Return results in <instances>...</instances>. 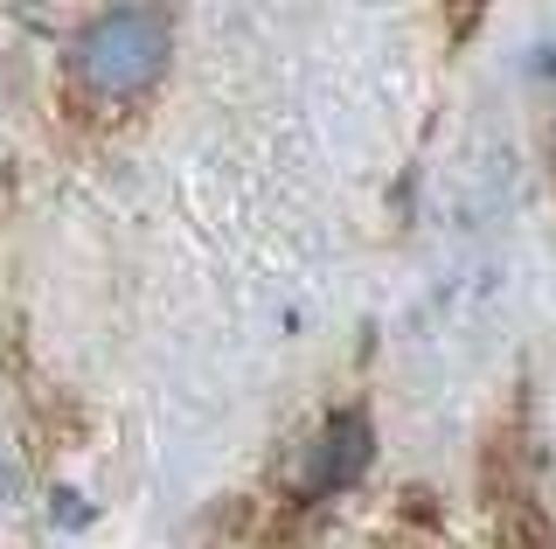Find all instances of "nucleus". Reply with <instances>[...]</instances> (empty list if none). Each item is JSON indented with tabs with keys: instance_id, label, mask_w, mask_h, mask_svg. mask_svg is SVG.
I'll return each instance as SVG.
<instances>
[{
	"instance_id": "obj_1",
	"label": "nucleus",
	"mask_w": 556,
	"mask_h": 549,
	"mask_svg": "<svg viewBox=\"0 0 556 549\" xmlns=\"http://www.w3.org/2000/svg\"><path fill=\"white\" fill-rule=\"evenodd\" d=\"M174 22L161 8H112L77 36V77L98 98H139L167 77Z\"/></svg>"
},
{
	"instance_id": "obj_2",
	"label": "nucleus",
	"mask_w": 556,
	"mask_h": 549,
	"mask_svg": "<svg viewBox=\"0 0 556 549\" xmlns=\"http://www.w3.org/2000/svg\"><path fill=\"white\" fill-rule=\"evenodd\" d=\"M376 459V432L362 410H341V418H327L320 432V452H313V487H355L362 473H369Z\"/></svg>"
}]
</instances>
